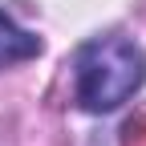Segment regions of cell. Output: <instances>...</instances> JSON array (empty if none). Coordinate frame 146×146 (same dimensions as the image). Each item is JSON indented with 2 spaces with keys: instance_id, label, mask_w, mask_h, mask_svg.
<instances>
[{
  "instance_id": "6da1fadb",
  "label": "cell",
  "mask_w": 146,
  "mask_h": 146,
  "mask_svg": "<svg viewBox=\"0 0 146 146\" xmlns=\"http://www.w3.org/2000/svg\"><path fill=\"white\" fill-rule=\"evenodd\" d=\"M146 81V53L122 33L94 36L73 57V98L89 114H110Z\"/></svg>"
},
{
  "instance_id": "7a4b0ae2",
  "label": "cell",
  "mask_w": 146,
  "mask_h": 146,
  "mask_svg": "<svg viewBox=\"0 0 146 146\" xmlns=\"http://www.w3.org/2000/svg\"><path fill=\"white\" fill-rule=\"evenodd\" d=\"M36 53H41V36L29 33V29H21L4 8H0V69L21 65V61H33Z\"/></svg>"
}]
</instances>
